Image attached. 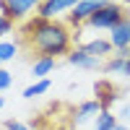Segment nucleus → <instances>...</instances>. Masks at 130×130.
<instances>
[{
  "mask_svg": "<svg viewBox=\"0 0 130 130\" xmlns=\"http://www.w3.org/2000/svg\"><path fill=\"white\" fill-rule=\"evenodd\" d=\"M3 107H5V99H3V96H0V109H3Z\"/></svg>",
  "mask_w": 130,
  "mask_h": 130,
  "instance_id": "obj_23",
  "label": "nucleus"
},
{
  "mask_svg": "<svg viewBox=\"0 0 130 130\" xmlns=\"http://www.w3.org/2000/svg\"><path fill=\"white\" fill-rule=\"evenodd\" d=\"M102 5H96V3H86V0H81L78 5H75L73 10L65 18H68V26H73V29H78L81 24H89V18L96 13V10H99Z\"/></svg>",
  "mask_w": 130,
  "mask_h": 130,
  "instance_id": "obj_6",
  "label": "nucleus"
},
{
  "mask_svg": "<svg viewBox=\"0 0 130 130\" xmlns=\"http://www.w3.org/2000/svg\"><path fill=\"white\" fill-rule=\"evenodd\" d=\"M57 68V60L55 57H44V55H39V57H34V65H31V75H34L37 81H42V78H47V75Z\"/></svg>",
  "mask_w": 130,
  "mask_h": 130,
  "instance_id": "obj_10",
  "label": "nucleus"
},
{
  "mask_svg": "<svg viewBox=\"0 0 130 130\" xmlns=\"http://www.w3.org/2000/svg\"><path fill=\"white\" fill-rule=\"evenodd\" d=\"M78 47H81V50H86L91 57H99V60L112 57V52H115L109 37H96V39H91V42H83V44H78Z\"/></svg>",
  "mask_w": 130,
  "mask_h": 130,
  "instance_id": "obj_7",
  "label": "nucleus"
},
{
  "mask_svg": "<svg viewBox=\"0 0 130 130\" xmlns=\"http://www.w3.org/2000/svg\"><path fill=\"white\" fill-rule=\"evenodd\" d=\"M122 75H125V78H130V57H127V62H125V70H122Z\"/></svg>",
  "mask_w": 130,
  "mask_h": 130,
  "instance_id": "obj_19",
  "label": "nucleus"
},
{
  "mask_svg": "<svg viewBox=\"0 0 130 130\" xmlns=\"http://www.w3.org/2000/svg\"><path fill=\"white\" fill-rule=\"evenodd\" d=\"M0 3H8V0H0Z\"/></svg>",
  "mask_w": 130,
  "mask_h": 130,
  "instance_id": "obj_24",
  "label": "nucleus"
},
{
  "mask_svg": "<svg viewBox=\"0 0 130 130\" xmlns=\"http://www.w3.org/2000/svg\"><path fill=\"white\" fill-rule=\"evenodd\" d=\"M127 16H130V13H127Z\"/></svg>",
  "mask_w": 130,
  "mask_h": 130,
  "instance_id": "obj_26",
  "label": "nucleus"
},
{
  "mask_svg": "<svg viewBox=\"0 0 130 130\" xmlns=\"http://www.w3.org/2000/svg\"><path fill=\"white\" fill-rule=\"evenodd\" d=\"M16 55H18V44H16V42L0 39V62H10Z\"/></svg>",
  "mask_w": 130,
  "mask_h": 130,
  "instance_id": "obj_14",
  "label": "nucleus"
},
{
  "mask_svg": "<svg viewBox=\"0 0 130 130\" xmlns=\"http://www.w3.org/2000/svg\"><path fill=\"white\" fill-rule=\"evenodd\" d=\"M117 117H120V120H125V122H130V104H122L120 112H117Z\"/></svg>",
  "mask_w": 130,
  "mask_h": 130,
  "instance_id": "obj_18",
  "label": "nucleus"
},
{
  "mask_svg": "<svg viewBox=\"0 0 130 130\" xmlns=\"http://www.w3.org/2000/svg\"><path fill=\"white\" fill-rule=\"evenodd\" d=\"M5 130H31V127L18 122V120H5Z\"/></svg>",
  "mask_w": 130,
  "mask_h": 130,
  "instance_id": "obj_17",
  "label": "nucleus"
},
{
  "mask_svg": "<svg viewBox=\"0 0 130 130\" xmlns=\"http://www.w3.org/2000/svg\"><path fill=\"white\" fill-rule=\"evenodd\" d=\"M127 13H125V5L122 3H107L102 5L96 13L89 18V26L91 29H107V31H112L120 21H125Z\"/></svg>",
  "mask_w": 130,
  "mask_h": 130,
  "instance_id": "obj_2",
  "label": "nucleus"
},
{
  "mask_svg": "<svg viewBox=\"0 0 130 130\" xmlns=\"http://www.w3.org/2000/svg\"><path fill=\"white\" fill-rule=\"evenodd\" d=\"M117 125H120V117H117V115H112V112H102L99 117H96L94 130H115Z\"/></svg>",
  "mask_w": 130,
  "mask_h": 130,
  "instance_id": "obj_12",
  "label": "nucleus"
},
{
  "mask_svg": "<svg viewBox=\"0 0 130 130\" xmlns=\"http://www.w3.org/2000/svg\"><path fill=\"white\" fill-rule=\"evenodd\" d=\"M68 60V65H73V68H81V70H102L104 68V62L99 60V57H91L86 50H81V47H73L70 50V55L65 57Z\"/></svg>",
  "mask_w": 130,
  "mask_h": 130,
  "instance_id": "obj_5",
  "label": "nucleus"
},
{
  "mask_svg": "<svg viewBox=\"0 0 130 130\" xmlns=\"http://www.w3.org/2000/svg\"><path fill=\"white\" fill-rule=\"evenodd\" d=\"M99 115H102V104L96 102V99H89V102H81L78 104V109H75V115H73V122L75 125H83L86 120L99 117Z\"/></svg>",
  "mask_w": 130,
  "mask_h": 130,
  "instance_id": "obj_9",
  "label": "nucleus"
},
{
  "mask_svg": "<svg viewBox=\"0 0 130 130\" xmlns=\"http://www.w3.org/2000/svg\"><path fill=\"white\" fill-rule=\"evenodd\" d=\"M10 83H13V75H10L5 68H0V94L8 91V89H10Z\"/></svg>",
  "mask_w": 130,
  "mask_h": 130,
  "instance_id": "obj_15",
  "label": "nucleus"
},
{
  "mask_svg": "<svg viewBox=\"0 0 130 130\" xmlns=\"http://www.w3.org/2000/svg\"><path fill=\"white\" fill-rule=\"evenodd\" d=\"M86 3H96V5H107V3H112V0H86Z\"/></svg>",
  "mask_w": 130,
  "mask_h": 130,
  "instance_id": "obj_20",
  "label": "nucleus"
},
{
  "mask_svg": "<svg viewBox=\"0 0 130 130\" xmlns=\"http://www.w3.org/2000/svg\"><path fill=\"white\" fill-rule=\"evenodd\" d=\"M10 31H13V21L0 13V37H3V34H10Z\"/></svg>",
  "mask_w": 130,
  "mask_h": 130,
  "instance_id": "obj_16",
  "label": "nucleus"
},
{
  "mask_svg": "<svg viewBox=\"0 0 130 130\" xmlns=\"http://www.w3.org/2000/svg\"><path fill=\"white\" fill-rule=\"evenodd\" d=\"M37 5L31 3V0H8V3H0V13H3L5 18H10L13 24H24L26 18H31V10H34Z\"/></svg>",
  "mask_w": 130,
  "mask_h": 130,
  "instance_id": "obj_3",
  "label": "nucleus"
},
{
  "mask_svg": "<svg viewBox=\"0 0 130 130\" xmlns=\"http://www.w3.org/2000/svg\"><path fill=\"white\" fill-rule=\"evenodd\" d=\"M115 130H130V127H127V125H125V122H120V125H117V127H115Z\"/></svg>",
  "mask_w": 130,
  "mask_h": 130,
  "instance_id": "obj_21",
  "label": "nucleus"
},
{
  "mask_svg": "<svg viewBox=\"0 0 130 130\" xmlns=\"http://www.w3.org/2000/svg\"><path fill=\"white\" fill-rule=\"evenodd\" d=\"M31 3H34V5H37V8H39V5H42V3H44V0H31Z\"/></svg>",
  "mask_w": 130,
  "mask_h": 130,
  "instance_id": "obj_22",
  "label": "nucleus"
},
{
  "mask_svg": "<svg viewBox=\"0 0 130 130\" xmlns=\"http://www.w3.org/2000/svg\"><path fill=\"white\" fill-rule=\"evenodd\" d=\"M125 62H127V57H122V55H112V57H107V60H104L102 73H120V75H122Z\"/></svg>",
  "mask_w": 130,
  "mask_h": 130,
  "instance_id": "obj_13",
  "label": "nucleus"
},
{
  "mask_svg": "<svg viewBox=\"0 0 130 130\" xmlns=\"http://www.w3.org/2000/svg\"><path fill=\"white\" fill-rule=\"evenodd\" d=\"M117 86L109 78H99L94 83V99L102 104V112H112V104L117 102Z\"/></svg>",
  "mask_w": 130,
  "mask_h": 130,
  "instance_id": "obj_4",
  "label": "nucleus"
},
{
  "mask_svg": "<svg viewBox=\"0 0 130 130\" xmlns=\"http://www.w3.org/2000/svg\"><path fill=\"white\" fill-rule=\"evenodd\" d=\"M50 78H42V81H34L31 86H26L24 89V99H34V96H42V94H47L50 91Z\"/></svg>",
  "mask_w": 130,
  "mask_h": 130,
  "instance_id": "obj_11",
  "label": "nucleus"
},
{
  "mask_svg": "<svg viewBox=\"0 0 130 130\" xmlns=\"http://www.w3.org/2000/svg\"><path fill=\"white\" fill-rule=\"evenodd\" d=\"M21 39L26 42V47L31 52H37V57L44 55V57L57 60V57H68L70 50H73V31L65 21H57V18L55 21H42L34 31H29Z\"/></svg>",
  "mask_w": 130,
  "mask_h": 130,
  "instance_id": "obj_1",
  "label": "nucleus"
},
{
  "mask_svg": "<svg viewBox=\"0 0 130 130\" xmlns=\"http://www.w3.org/2000/svg\"><path fill=\"white\" fill-rule=\"evenodd\" d=\"M109 42L115 52H122V50H130V16L125 21H120L112 31H109Z\"/></svg>",
  "mask_w": 130,
  "mask_h": 130,
  "instance_id": "obj_8",
  "label": "nucleus"
},
{
  "mask_svg": "<svg viewBox=\"0 0 130 130\" xmlns=\"http://www.w3.org/2000/svg\"><path fill=\"white\" fill-rule=\"evenodd\" d=\"M0 68H3V62H0Z\"/></svg>",
  "mask_w": 130,
  "mask_h": 130,
  "instance_id": "obj_25",
  "label": "nucleus"
}]
</instances>
